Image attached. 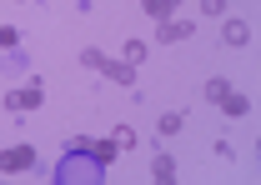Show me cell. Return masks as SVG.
<instances>
[{
  "mask_svg": "<svg viewBox=\"0 0 261 185\" xmlns=\"http://www.w3.org/2000/svg\"><path fill=\"white\" fill-rule=\"evenodd\" d=\"M141 55H146V40H130V45H126V60L136 65V60H141Z\"/></svg>",
  "mask_w": 261,
  "mask_h": 185,
  "instance_id": "obj_17",
  "label": "cell"
},
{
  "mask_svg": "<svg viewBox=\"0 0 261 185\" xmlns=\"http://www.w3.org/2000/svg\"><path fill=\"white\" fill-rule=\"evenodd\" d=\"M40 100H45V90H40V80H35V85H20V90L5 95V110H10V115H25V110H40Z\"/></svg>",
  "mask_w": 261,
  "mask_h": 185,
  "instance_id": "obj_2",
  "label": "cell"
},
{
  "mask_svg": "<svg viewBox=\"0 0 261 185\" xmlns=\"http://www.w3.org/2000/svg\"><path fill=\"white\" fill-rule=\"evenodd\" d=\"M216 105H221L226 115H251V100H246V95H236V90H226L221 100H216Z\"/></svg>",
  "mask_w": 261,
  "mask_h": 185,
  "instance_id": "obj_8",
  "label": "cell"
},
{
  "mask_svg": "<svg viewBox=\"0 0 261 185\" xmlns=\"http://www.w3.org/2000/svg\"><path fill=\"white\" fill-rule=\"evenodd\" d=\"M35 165V150L31 145H10V150H0V170L5 175H20V170H31Z\"/></svg>",
  "mask_w": 261,
  "mask_h": 185,
  "instance_id": "obj_3",
  "label": "cell"
},
{
  "mask_svg": "<svg viewBox=\"0 0 261 185\" xmlns=\"http://www.w3.org/2000/svg\"><path fill=\"white\" fill-rule=\"evenodd\" d=\"M100 170H106L100 160H91V155H86V165H81V150H70V160L56 170V180H61V185H75V180L91 185V180H100Z\"/></svg>",
  "mask_w": 261,
  "mask_h": 185,
  "instance_id": "obj_1",
  "label": "cell"
},
{
  "mask_svg": "<svg viewBox=\"0 0 261 185\" xmlns=\"http://www.w3.org/2000/svg\"><path fill=\"white\" fill-rule=\"evenodd\" d=\"M141 5H146V15H151V20H171L181 0H141Z\"/></svg>",
  "mask_w": 261,
  "mask_h": 185,
  "instance_id": "obj_10",
  "label": "cell"
},
{
  "mask_svg": "<svg viewBox=\"0 0 261 185\" xmlns=\"http://www.w3.org/2000/svg\"><path fill=\"white\" fill-rule=\"evenodd\" d=\"M221 40H226L231 50H241V45H251V25L246 20H226L221 25Z\"/></svg>",
  "mask_w": 261,
  "mask_h": 185,
  "instance_id": "obj_5",
  "label": "cell"
},
{
  "mask_svg": "<svg viewBox=\"0 0 261 185\" xmlns=\"http://www.w3.org/2000/svg\"><path fill=\"white\" fill-rule=\"evenodd\" d=\"M100 60H106V55H100L96 45H91V50H81V65H91V70H100Z\"/></svg>",
  "mask_w": 261,
  "mask_h": 185,
  "instance_id": "obj_15",
  "label": "cell"
},
{
  "mask_svg": "<svg viewBox=\"0 0 261 185\" xmlns=\"http://www.w3.org/2000/svg\"><path fill=\"white\" fill-rule=\"evenodd\" d=\"M70 150H81V155H91V160H100V165H111L116 160V140H70Z\"/></svg>",
  "mask_w": 261,
  "mask_h": 185,
  "instance_id": "obj_4",
  "label": "cell"
},
{
  "mask_svg": "<svg viewBox=\"0 0 261 185\" xmlns=\"http://www.w3.org/2000/svg\"><path fill=\"white\" fill-rule=\"evenodd\" d=\"M196 25L191 20H161V45H171V40H186Z\"/></svg>",
  "mask_w": 261,
  "mask_h": 185,
  "instance_id": "obj_7",
  "label": "cell"
},
{
  "mask_svg": "<svg viewBox=\"0 0 261 185\" xmlns=\"http://www.w3.org/2000/svg\"><path fill=\"white\" fill-rule=\"evenodd\" d=\"M151 180H161V185L176 180V160H171V155H156V160H151Z\"/></svg>",
  "mask_w": 261,
  "mask_h": 185,
  "instance_id": "obj_9",
  "label": "cell"
},
{
  "mask_svg": "<svg viewBox=\"0 0 261 185\" xmlns=\"http://www.w3.org/2000/svg\"><path fill=\"white\" fill-rule=\"evenodd\" d=\"M111 140H116V150H130V145H136V130H130V125H116Z\"/></svg>",
  "mask_w": 261,
  "mask_h": 185,
  "instance_id": "obj_12",
  "label": "cell"
},
{
  "mask_svg": "<svg viewBox=\"0 0 261 185\" xmlns=\"http://www.w3.org/2000/svg\"><path fill=\"white\" fill-rule=\"evenodd\" d=\"M100 75L116 80V85H130V80H136V65L130 60H100Z\"/></svg>",
  "mask_w": 261,
  "mask_h": 185,
  "instance_id": "obj_6",
  "label": "cell"
},
{
  "mask_svg": "<svg viewBox=\"0 0 261 185\" xmlns=\"http://www.w3.org/2000/svg\"><path fill=\"white\" fill-rule=\"evenodd\" d=\"M231 90V85H226V80H221V75H216V80H206V95H211V100H221V95H226Z\"/></svg>",
  "mask_w": 261,
  "mask_h": 185,
  "instance_id": "obj_14",
  "label": "cell"
},
{
  "mask_svg": "<svg viewBox=\"0 0 261 185\" xmlns=\"http://www.w3.org/2000/svg\"><path fill=\"white\" fill-rule=\"evenodd\" d=\"M201 15H226V0H201Z\"/></svg>",
  "mask_w": 261,
  "mask_h": 185,
  "instance_id": "obj_16",
  "label": "cell"
},
{
  "mask_svg": "<svg viewBox=\"0 0 261 185\" xmlns=\"http://www.w3.org/2000/svg\"><path fill=\"white\" fill-rule=\"evenodd\" d=\"M20 45V30L15 25H0V50H15Z\"/></svg>",
  "mask_w": 261,
  "mask_h": 185,
  "instance_id": "obj_13",
  "label": "cell"
},
{
  "mask_svg": "<svg viewBox=\"0 0 261 185\" xmlns=\"http://www.w3.org/2000/svg\"><path fill=\"white\" fill-rule=\"evenodd\" d=\"M161 135H176V130H181V125H186V115H181V110H171V115H161Z\"/></svg>",
  "mask_w": 261,
  "mask_h": 185,
  "instance_id": "obj_11",
  "label": "cell"
}]
</instances>
